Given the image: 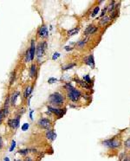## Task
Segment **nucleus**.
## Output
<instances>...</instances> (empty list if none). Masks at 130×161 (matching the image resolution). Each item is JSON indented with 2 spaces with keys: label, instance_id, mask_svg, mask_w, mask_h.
Returning a JSON list of instances; mask_svg holds the SVG:
<instances>
[{
  "label": "nucleus",
  "instance_id": "f257e3e1",
  "mask_svg": "<svg viewBox=\"0 0 130 161\" xmlns=\"http://www.w3.org/2000/svg\"><path fill=\"white\" fill-rule=\"evenodd\" d=\"M65 88H66V90L68 91L69 99H70V101H74V102H76V101L81 98V96H82L81 92L79 91V90L75 89L74 87H72L70 83H67V84L65 85Z\"/></svg>",
  "mask_w": 130,
  "mask_h": 161
},
{
  "label": "nucleus",
  "instance_id": "f03ea898",
  "mask_svg": "<svg viewBox=\"0 0 130 161\" xmlns=\"http://www.w3.org/2000/svg\"><path fill=\"white\" fill-rule=\"evenodd\" d=\"M49 102L52 106L59 107L63 104V96L58 92H55L49 96Z\"/></svg>",
  "mask_w": 130,
  "mask_h": 161
},
{
  "label": "nucleus",
  "instance_id": "7ed1b4c3",
  "mask_svg": "<svg viewBox=\"0 0 130 161\" xmlns=\"http://www.w3.org/2000/svg\"><path fill=\"white\" fill-rule=\"evenodd\" d=\"M37 124L39 127L43 128V129H46V130H49L51 127V121L49 119H47V118H41V119H39Z\"/></svg>",
  "mask_w": 130,
  "mask_h": 161
},
{
  "label": "nucleus",
  "instance_id": "20e7f679",
  "mask_svg": "<svg viewBox=\"0 0 130 161\" xmlns=\"http://www.w3.org/2000/svg\"><path fill=\"white\" fill-rule=\"evenodd\" d=\"M46 48H47V43L46 42H39L37 46V49H36V54H37V58H40L43 55L44 51H45Z\"/></svg>",
  "mask_w": 130,
  "mask_h": 161
},
{
  "label": "nucleus",
  "instance_id": "39448f33",
  "mask_svg": "<svg viewBox=\"0 0 130 161\" xmlns=\"http://www.w3.org/2000/svg\"><path fill=\"white\" fill-rule=\"evenodd\" d=\"M48 110H49V112H50V113H53L56 115H57L58 118L62 117V116L65 114V113H66V109H65V108L61 109V108H57V107H51V106H48Z\"/></svg>",
  "mask_w": 130,
  "mask_h": 161
},
{
  "label": "nucleus",
  "instance_id": "423d86ee",
  "mask_svg": "<svg viewBox=\"0 0 130 161\" xmlns=\"http://www.w3.org/2000/svg\"><path fill=\"white\" fill-rule=\"evenodd\" d=\"M8 126L12 130H16L17 127L19 126V124H20V116H17L14 119H10L7 122Z\"/></svg>",
  "mask_w": 130,
  "mask_h": 161
},
{
  "label": "nucleus",
  "instance_id": "0eeeda50",
  "mask_svg": "<svg viewBox=\"0 0 130 161\" xmlns=\"http://www.w3.org/2000/svg\"><path fill=\"white\" fill-rule=\"evenodd\" d=\"M102 144L104 145L105 147H110V148H116V147H120L121 142L119 140H117V139H107V140L103 141Z\"/></svg>",
  "mask_w": 130,
  "mask_h": 161
},
{
  "label": "nucleus",
  "instance_id": "6e6552de",
  "mask_svg": "<svg viewBox=\"0 0 130 161\" xmlns=\"http://www.w3.org/2000/svg\"><path fill=\"white\" fill-rule=\"evenodd\" d=\"M37 34H38V37H41V38H47L48 36H49V31H48L47 26L43 24V25L39 28L38 31H37Z\"/></svg>",
  "mask_w": 130,
  "mask_h": 161
},
{
  "label": "nucleus",
  "instance_id": "1a4fd4ad",
  "mask_svg": "<svg viewBox=\"0 0 130 161\" xmlns=\"http://www.w3.org/2000/svg\"><path fill=\"white\" fill-rule=\"evenodd\" d=\"M36 49H37V46H36V44H35V41H34V40H31L30 47H29V54H30V60H31V61H33L34 58H35Z\"/></svg>",
  "mask_w": 130,
  "mask_h": 161
},
{
  "label": "nucleus",
  "instance_id": "9d476101",
  "mask_svg": "<svg viewBox=\"0 0 130 161\" xmlns=\"http://www.w3.org/2000/svg\"><path fill=\"white\" fill-rule=\"evenodd\" d=\"M84 62L88 65L90 68H95V60H94V55H89L88 56L85 57L84 58Z\"/></svg>",
  "mask_w": 130,
  "mask_h": 161
},
{
  "label": "nucleus",
  "instance_id": "9b49d317",
  "mask_svg": "<svg viewBox=\"0 0 130 161\" xmlns=\"http://www.w3.org/2000/svg\"><path fill=\"white\" fill-rule=\"evenodd\" d=\"M45 135L48 139H50V140H51V141L55 140L56 138H57V134H56L55 132H54L53 130H51V129H49V130L46 131Z\"/></svg>",
  "mask_w": 130,
  "mask_h": 161
},
{
  "label": "nucleus",
  "instance_id": "f8f14e48",
  "mask_svg": "<svg viewBox=\"0 0 130 161\" xmlns=\"http://www.w3.org/2000/svg\"><path fill=\"white\" fill-rule=\"evenodd\" d=\"M96 30H97L96 27H95L94 25H90V26H88V27L86 28V29H85V31H84V34L86 36L91 35V34L95 33Z\"/></svg>",
  "mask_w": 130,
  "mask_h": 161
},
{
  "label": "nucleus",
  "instance_id": "ddd939ff",
  "mask_svg": "<svg viewBox=\"0 0 130 161\" xmlns=\"http://www.w3.org/2000/svg\"><path fill=\"white\" fill-rule=\"evenodd\" d=\"M19 94H20V93H19L18 91H17V92H15V93L13 94L12 95H11V105H13V106H14V105L16 104V102H17V98H18Z\"/></svg>",
  "mask_w": 130,
  "mask_h": 161
},
{
  "label": "nucleus",
  "instance_id": "4468645a",
  "mask_svg": "<svg viewBox=\"0 0 130 161\" xmlns=\"http://www.w3.org/2000/svg\"><path fill=\"white\" fill-rule=\"evenodd\" d=\"M74 80H75V81H76V82L78 83V84L80 85L81 87H83V88H87V89H90V87L88 85V83L85 82L84 80H79V79H77V78H75Z\"/></svg>",
  "mask_w": 130,
  "mask_h": 161
},
{
  "label": "nucleus",
  "instance_id": "2eb2a0df",
  "mask_svg": "<svg viewBox=\"0 0 130 161\" xmlns=\"http://www.w3.org/2000/svg\"><path fill=\"white\" fill-rule=\"evenodd\" d=\"M7 114H8V107H4V109H2L0 111V124L2 123L3 120L7 115Z\"/></svg>",
  "mask_w": 130,
  "mask_h": 161
},
{
  "label": "nucleus",
  "instance_id": "dca6fc26",
  "mask_svg": "<svg viewBox=\"0 0 130 161\" xmlns=\"http://www.w3.org/2000/svg\"><path fill=\"white\" fill-rule=\"evenodd\" d=\"M79 30H80V28H75V29H70V30H68L67 31V36L68 37H71V36H74L75 35V34H77L79 32Z\"/></svg>",
  "mask_w": 130,
  "mask_h": 161
},
{
  "label": "nucleus",
  "instance_id": "f3484780",
  "mask_svg": "<svg viewBox=\"0 0 130 161\" xmlns=\"http://www.w3.org/2000/svg\"><path fill=\"white\" fill-rule=\"evenodd\" d=\"M32 87H27V88H25V90H24V98H28V97H29L30 96V94H31V92H32Z\"/></svg>",
  "mask_w": 130,
  "mask_h": 161
},
{
  "label": "nucleus",
  "instance_id": "a211bd4d",
  "mask_svg": "<svg viewBox=\"0 0 130 161\" xmlns=\"http://www.w3.org/2000/svg\"><path fill=\"white\" fill-rule=\"evenodd\" d=\"M36 74H37V65L36 64H32L30 67V76L35 77Z\"/></svg>",
  "mask_w": 130,
  "mask_h": 161
},
{
  "label": "nucleus",
  "instance_id": "6ab92c4d",
  "mask_svg": "<svg viewBox=\"0 0 130 161\" xmlns=\"http://www.w3.org/2000/svg\"><path fill=\"white\" fill-rule=\"evenodd\" d=\"M110 19L111 18H110L109 17H104L101 21H100V24H101V25H104V24H106L107 23L109 22Z\"/></svg>",
  "mask_w": 130,
  "mask_h": 161
},
{
  "label": "nucleus",
  "instance_id": "aec40b11",
  "mask_svg": "<svg viewBox=\"0 0 130 161\" xmlns=\"http://www.w3.org/2000/svg\"><path fill=\"white\" fill-rule=\"evenodd\" d=\"M25 62H31V60H30V54H29V50H26V54H25Z\"/></svg>",
  "mask_w": 130,
  "mask_h": 161
},
{
  "label": "nucleus",
  "instance_id": "412c9836",
  "mask_svg": "<svg viewBox=\"0 0 130 161\" xmlns=\"http://www.w3.org/2000/svg\"><path fill=\"white\" fill-rule=\"evenodd\" d=\"M75 63L69 64V65H67V66L62 67V69H63V70H68V69H70V68H72L73 67H75Z\"/></svg>",
  "mask_w": 130,
  "mask_h": 161
},
{
  "label": "nucleus",
  "instance_id": "4be33fe9",
  "mask_svg": "<svg viewBox=\"0 0 130 161\" xmlns=\"http://www.w3.org/2000/svg\"><path fill=\"white\" fill-rule=\"evenodd\" d=\"M18 152L21 154V155H26L29 152V149H22V150H19Z\"/></svg>",
  "mask_w": 130,
  "mask_h": 161
},
{
  "label": "nucleus",
  "instance_id": "5701e85b",
  "mask_svg": "<svg viewBox=\"0 0 130 161\" xmlns=\"http://www.w3.org/2000/svg\"><path fill=\"white\" fill-rule=\"evenodd\" d=\"M99 11H100V7L99 6H96V7L94 9V11H93V12H92V17H95V16H96V14L98 12H99Z\"/></svg>",
  "mask_w": 130,
  "mask_h": 161
},
{
  "label": "nucleus",
  "instance_id": "b1692460",
  "mask_svg": "<svg viewBox=\"0 0 130 161\" xmlns=\"http://www.w3.org/2000/svg\"><path fill=\"white\" fill-rule=\"evenodd\" d=\"M29 123H24L21 128H22V131L25 132V131H27L28 129H29Z\"/></svg>",
  "mask_w": 130,
  "mask_h": 161
},
{
  "label": "nucleus",
  "instance_id": "393cba45",
  "mask_svg": "<svg viewBox=\"0 0 130 161\" xmlns=\"http://www.w3.org/2000/svg\"><path fill=\"white\" fill-rule=\"evenodd\" d=\"M83 80H84L86 83H90V81H91V79H90L89 75H86L85 76H83Z\"/></svg>",
  "mask_w": 130,
  "mask_h": 161
},
{
  "label": "nucleus",
  "instance_id": "a878e982",
  "mask_svg": "<svg viewBox=\"0 0 130 161\" xmlns=\"http://www.w3.org/2000/svg\"><path fill=\"white\" fill-rule=\"evenodd\" d=\"M15 147H16V141L12 140L11 141V147H10V152H12V151L15 149Z\"/></svg>",
  "mask_w": 130,
  "mask_h": 161
},
{
  "label": "nucleus",
  "instance_id": "bb28decb",
  "mask_svg": "<svg viewBox=\"0 0 130 161\" xmlns=\"http://www.w3.org/2000/svg\"><path fill=\"white\" fill-rule=\"evenodd\" d=\"M56 81H57V79L54 78V77H50V78H49V80H48V82L50 83V84H52V83L56 82Z\"/></svg>",
  "mask_w": 130,
  "mask_h": 161
},
{
  "label": "nucleus",
  "instance_id": "cd10ccee",
  "mask_svg": "<svg viewBox=\"0 0 130 161\" xmlns=\"http://www.w3.org/2000/svg\"><path fill=\"white\" fill-rule=\"evenodd\" d=\"M114 7H115V2H112L111 4H109V6H108V11L109 12H111V11H113V10H114Z\"/></svg>",
  "mask_w": 130,
  "mask_h": 161
},
{
  "label": "nucleus",
  "instance_id": "c85d7f7f",
  "mask_svg": "<svg viewBox=\"0 0 130 161\" xmlns=\"http://www.w3.org/2000/svg\"><path fill=\"white\" fill-rule=\"evenodd\" d=\"M86 42H87L86 40H82V41H80V42H78V43H77V45H78L80 48H82V47H83V46H84V44L86 43Z\"/></svg>",
  "mask_w": 130,
  "mask_h": 161
},
{
  "label": "nucleus",
  "instance_id": "c756f323",
  "mask_svg": "<svg viewBox=\"0 0 130 161\" xmlns=\"http://www.w3.org/2000/svg\"><path fill=\"white\" fill-rule=\"evenodd\" d=\"M59 56H60V54L59 53H55L53 55V56H52V60H57Z\"/></svg>",
  "mask_w": 130,
  "mask_h": 161
},
{
  "label": "nucleus",
  "instance_id": "7c9ffc66",
  "mask_svg": "<svg viewBox=\"0 0 130 161\" xmlns=\"http://www.w3.org/2000/svg\"><path fill=\"white\" fill-rule=\"evenodd\" d=\"M107 10H108V6H106V7H105V9L102 10V11H101V17H103V16H104L105 13H106V11H107Z\"/></svg>",
  "mask_w": 130,
  "mask_h": 161
},
{
  "label": "nucleus",
  "instance_id": "2f4dec72",
  "mask_svg": "<svg viewBox=\"0 0 130 161\" xmlns=\"http://www.w3.org/2000/svg\"><path fill=\"white\" fill-rule=\"evenodd\" d=\"M125 146H126L127 147H130V138L125 142Z\"/></svg>",
  "mask_w": 130,
  "mask_h": 161
},
{
  "label": "nucleus",
  "instance_id": "473e14b6",
  "mask_svg": "<svg viewBox=\"0 0 130 161\" xmlns=\"http://www.w3.org/2000/svg\"><path fill=\"white\" fill-rule=\"evenodd\" d=\"M3 145H4V143H3V139H2V137L0 136V150L3 148Z\"/></svg>",
  "mask_w": 130,
  "mask_h": 161
},
{
  "label": "nucleus",
  "instance_id": "72a5a7b5",
  "mask_svg": "<svg viewBox=\"0 0 130 161\" xmlns=\"http://www.w3.org/2000/svg\"><path fill=\"white\" fill-rule=\"evenodd\" d=\"M72 49H73V48L70 47V46H65V47H64V50H67V51H69V50H71Z\"/></svg>",
  "mask_w": 130,
  "mask_h": 161
},
{
  "label": "nucleus",
  "instance_id": "f704fd0d",
  "mask_svg": "<svg viewBox=\"0 0 130 161\" xmlns=\"http://www.w3.org/2000/svg\"><path fill=\"white\" fill-rule=\"evenodd\" d=\"M33 110H30V112H29V118H30V120H33Z\"/></svg>",
  "mask_w": 130,
  "mask_h": 161
},
{
  "label": "nucleus",
  "instance_id": "c9c22d12",
  "mask_svg": "<svg viewBox=\"0 0 130 161\" xmlns=\"http://www.w3.org/2000/svg\"><path fill=\"white\" fill-rule=\"evenodd\" d=\"M24 161H32V159H31V158H25Z\"/></svg>",
  "mask_w": 130,
  "mask_h": 161
},
{
  "label": "nucleus",
  "instance_id": "e433bc0d",
  "mask_svg": "<svg viewBox=\"0 0 130 161\" xmlns=\"http://www.w3.org/2000/svg\"><path fill=\"white\" fill-rule=\"evenodd\" d=\"M4 161H11V160H10V159H9L8 157H5V158L4 159Z\"/></svg>",
  "mask_w": 130,
  "mask_h": 161
},
{
  "label": "nucleus",
  "instance_id": "4c0bfd02",
  "mask_svg": "<svg viewBox=\"0 0 130 161\" xmlns=\"http://www.w3.org/2000/svg\"><path fill=\"white\" fill-rule=\"evenodd\" d=\"M15 161H21V159H17V160H15Z\"/></svg>",
  "mask_w": 130,
  "mask_h": 161
},
{
  "label": "nucleus",
  "instance_id": "58836bf2",
  "mask_svg": "<svg viewBox=\"0 0 130 161\" xmlns=\"http://www.w3.org/2000/svg\"><path fill=\"white\" fill-rule=\"evenodd\" d=\"M124 161H128V159H125V160H124Z\"/></svg>",
  "mask_w": 130,
  "mask_h": 161
}]
</instances>
